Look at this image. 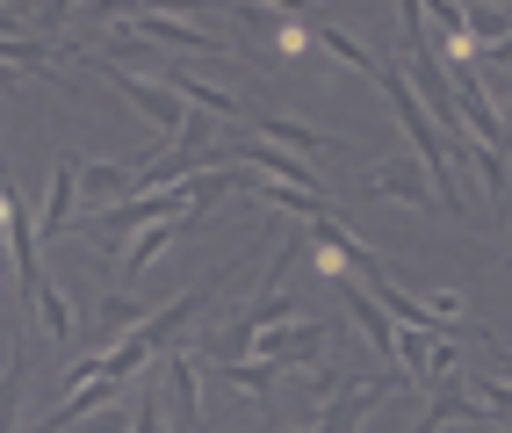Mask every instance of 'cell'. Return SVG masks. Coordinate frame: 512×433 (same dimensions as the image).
<instances>
[{"instance_id":"6da1fadb","label":"cell","mask_w":512,"mask_h":433,"mask_svg":"<svg viewBox=\"0 0 512 433\" xmlns=\"http://www.w3.org/2000/svg\"><path fill=\"white\" fill-rule=\"evenodd\" d=\"M80 58H87L94 73H101V80H109V87L123 94L130 109H145V123L159 130V138H181V123H188V109H181V94H166V87H145L138 73H123V65H109L101 51H87V44H80Z\"/></svg>"},{"instance_id":"7a4b0ae2","label":"cell","mask_w":512,"mask_h":433,"mask_svg":"<svg viewBox=\"0 0 512 433\" xmlns=\"http://www.w3.org/2000/svg\"><path fill=\"white\" fill-rule=\"evenodd\" d=\"M325 318H289V325H267L260 332V361H275V369H303V361H318L325 347Z\"/></svg>"},{"instance_id":"3957f363","label":"cell","mask_w":512,"mask_h":433,"mask_svg":"<svg viewBox=\"0 0 512 433\" xmlns=\"http://www.w3.org/2000/svg\"><path fill=\"white\" fill-rule=\"evenodd\" d=\"M448 426H491V412L469 397V383H462V369H448L440 376V397L426 405V419L412 426V433H448Z\"/></svg>"},{"instance_id":"277c9868","label":"cell","mask_w":512,"mask_h":433,"mask_svg":"<svg viewBox=\"0 0 512 433\" xmlns=\"http://www.w3.org/2000/svg\"><path fill=\"white\" fill-rule=\"evenodd\" d=\"M166 419H174V433H202V397H195V354L166 347Z\"/></svg>"},{"instance_id":"5b68a950","label":"cell","mask_w":512,"mask_h":433,"mask_svg":"<svg viewBox=\"0 0 512 433\" xmlns=\"http://www.w3.org/2000/svg\"><path fill=\"white\" fill-rule=\"evenodd\" d=\"M361 188H368V195H397V203H412V210H433V188H426V166H419V159H383V166H368Z\"/></svg>"},{"instance_id":"8992f818","label":"cell","mask_w":512,"mask_h":433,"mask_svg":"<svg viewBox=\"0 0 512 433\" xmlns=\"http://www.w3.org/2000/svg\"><path fill=\"white\" fill-rule=\"evenodd\" d=\"M145 318H152V311H145L130 289H109V296L94 304V325H87V361H94V347H101V340H130V332H138Z\"/></svg>"},{"instance_id":"52a82bcc","label":"cell","mask_w":512,"mask_h":433,"mask_svg":"<svg viewBox=\"0 0 512 433\" xmlns=\"http://www.w3.org/2000/svg\"><path fill=\"white\" fill-rule=\"evenodd\" d=\"M80 188H87L94 210L130 203V195H138V159H94V166H80Z\"/></svg>"},{"instance_id":"ba28073f","label":"cell","mask_w":512,"mask_h":433,"mask_svg":"<svg viewBox=\"0 0 512 433\" xmlns=\"http://www.w3.org/2000/svg\"><path fill=\"white\" fill-rule=\"evenodd\" d=\"M123 29H138L145 44H181V51H224V37H210V29H188L174 15H123Z\"/></svg>"},{"instance_id":"9c48e42d","label":"cell","mask_w":512,"mask_h":433,"mask_svg":"<svg viewBox=\"0 0 512 433\" xmlns=\"http://www.w3.org/2000/svg\"><path fill=\"white\" fill-rule=\"evenodd\" d=\"M73 203H80V166H73V159H58V166H51V203H44V217H37L44 239L73 231Z\"/></svg>"},{"instance_id":"30bf717a","label":"cell","mask_w":512,"mask_h":433,"mask_svg":"<svg viewBox=\"0 0 512 433\" xmlns=\"http://www.w3.org/2000/svg\"><path fill=\"white\" fill-rule=\"evenodd\" d=\"M253 123H260V138L296 145V159H311V166H318V152H347L339 138H318V130H311V123H296V116H260V109H253Z\"/></svg>"},{"instance_id":"8fae6325","label":"cell","mask_w":512,"mask_h":433,"mask_svg":"<svg viewBox=\"0 0 512 433\" xmlns=\"http://www.w3.org/2000/svg\"><path fill=\"white\" fill-rule=\"evenodd\" d=\"M397 354H404V383H440L455 369V347H426V332H404Z\"/></svg>"},{"instance_id":"7c38bea8","label":"cell","mask_w":512,"mask_h":433,"mask_svg":"<svg viewBox=\"0 0 512 433\" xmlns=\"http://www.w3.org/2000/svg\"><path fill=\"white\" fill-rule=\"evenodd\" d=\"M29 296H37V318H44V332H51L58 347H65V340L80 332V318H73V296H65L51 275H37V282H29Z\"/></svg>"},{"instance_id":"4fadbf2b","label":"cell","mask_w":512,"mask_h":433,"mask_svg":"<svg viewBox=\"0 0 512 433\" xmlns=\"http://www.w3.org/2000/svg\"><path fill=\"white\" fill-rule=\"evenodd\" d=\"M22 390H29V340H15L8 369H0V433H22Z\"/></svg>"},{"instance_id":"5bb4252c","label":"cell","mask_w":512,"mask_h":433,"mask_svg":"<svg viewBox=\"0 0 512 433\" xmlns=\"http://www.w3.org/2000/svg\"><path fill=\"white\" fill-rule=\"evenodd\" d=\"M339 296H347V311L361 318V332L375 340V354H397V332H390V311L375 304V296H368L361 282H339Z\"/></svg>"},{"instance_id":"9a60e30c","label":"cell","mask_w":512,"mask_h":433,"mask_svg":"<svg viewBox=\"0 0 512 433\" xmlns=\"http://www.w3.org/2000/svg\"><path fill=\"white\" fill-rule=\"evenodd\" d=\"M159 73H166V80L181 87V102H195V109H210V116H253L246 102H238V94H224V87H202V80H188L181 65H159Z\"/></svg>"},{"instance_id":"2e32d148","label":"cell","mask_w":512,"mask_h":433,"mask_svg":"<svg viewBox=\"0 0 512 433\" xmlns=\"http://www.w3.org/2000/svg\"><path fill=\"white\" fill-rule=\"evenodd\" d=\"M318 44H325L339 65H347V73H361V80H375V73H383V58H375L368 44H354L347 29H332V22H318Z\"/></svg>"},{"instance_id":"e0dca14e","label":"cell","mask_w":512,"mask_h":433,"mask_svg":"<svg viewBox=\"0 0 512 433\" xmlns=\"http://www.w3.org/2000/svg\"><path fill=\"white\" fill-rule=\"evenodd\" d=\"M58 51H65V44H44V37H29V44H22V37H0V65H8V73H15V65L37 73V65H51Z\"/></svg>"},{"instance_id":"ac0fdd59","label":"cell","mask_w":512,"mask_h":433,"mask_svg":"<svg viewBox=\"0 0 512 433\" xmlns=\"http://www.w3.org/2000/svg\"><path fill=\"white\" fill-rule=\"evenodd\" d=\"M224 383H238V390H275V376H289V369H275V361H224V369H217Z\"/></svg>"},{"instance_id":"d6986e66","label":"cell","mask_w":512,"mask_h":433,"mask_svg":"<svg viewBox=\"0 0 512 433\" xmlns=\"http://www.w3.org/2000/svg\"><path fill=\"white\" fill-rule=\"evenodd\" d=\"M130 433H166V397L159 390H145V405L130 412Z\"/></svg>"},{"instance_id":"ffe728a7","label":"cell","mask_w":512,"mask_h":433,"mask_svg":"<svg viewBox=\"0 0 512 433\" xmlns=\"http://www.w3.org/2000/svg\"><path fill=\"white\" fill-rule=\"evenodd\" d=\"M87 433H130V405H123V397H116V405H101L94 419H80Z\"/></svg>"},{"instance_id":"44dd1931","label":"cell","mask_w":512,"mask_h":433,"mask_svg":"<svg viewBox=\"0 0 512 433\" xmlns=\"http://www.w3.org/2000/svg\"><path fill=\"white\" fill-rule=\"evenodd\" d=\"M491 419H512V383H484V397H476Z\"/></svg>"},{"instance_id":"7402d4cb","label":"cell","mask_w":512,"mask_h":433,"mask_svg":"<svg viewBox=\"0 0 512 433\" xmlns=\"http://www.w3.org/2000/svg\"><path fill=\"white\" fill-rule=\"evenodd\" d=\"M15 29H29L22 15H0V37H15Z\"/></svg>"},{"instance_id":"603a6c76","label":"cell","mask_w":512,"mask_h":433,"mask_svg":"<svg viewBox=\"0 0 512 433\" xmlns=\"http://www.w3.org/2000/svg\"><path fill=\"white\" fill-rule=\"evenodd\" d=\"M8 80H15V73H8V65H0V94H8Z\"/></svg>"},{"instance_id":"cb8c5ba5","label":"cell","mask_w":512,"mask_h":433,"mask_svg":"<svg viewBox=\"0 0 512 433\" xmlns=\"http://www.w3.org/2000/svg\"><path fill=\"white\" fill-rule=\"evenodd\" d=\"M505 109H512V87H505ZM505 130H512V116H505Z\"/></svg>"}]
</instances>
